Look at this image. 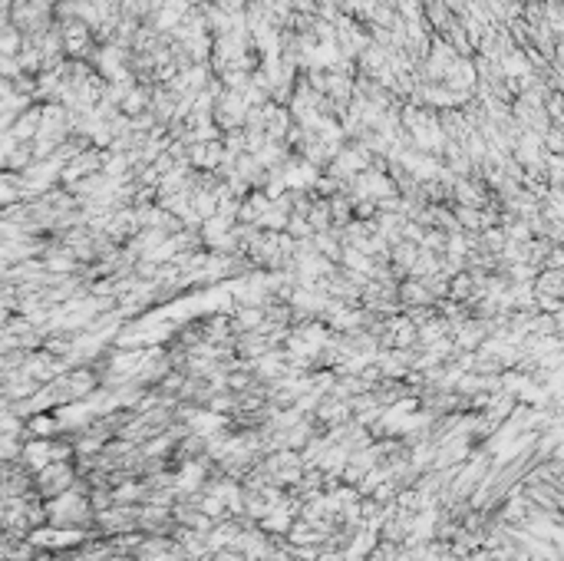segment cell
I'll return each mask as SVG.
<instances>
[{"mask_svg":"<svg viewBox=\"0 0 564 561\" xmlns=\"http://www.w3.org/2000/svg\"><path fill=\"white\" fill-rule=\"evenodd\" d=\"M73 469L66 462H50L47 469H40V489L47 495H59L63 489H70Z\"/></svg>","mask_w":564,"mask_h":561,"instance_id":"cell-1","label":"cell"},{"mask_svg":"<svg viewBox=\"0 0 564 561\" xmlns=\"http://www.w3.org/2000/svg\"><path fill=\"white\" fill-rule=\"evenodd\" d=\"M50 515H53V522H82L89 515V509L82 505V499L76 492H63V499L50 509Z\"/></svg>","mask_w":564,"mask_h":561,"instance_id":"cell-2","label":"cell"},{"mask_svg":"<svg viewBox=\"0 0 564 561\" xmlns=\"http://www.w3.org/2000/svg\"><path fill=\"white\" fill-rule=\"evenodd\" d=\"M396 294L403 297V304H406V307H433V294L426 291L423 280H416V278L406 280V284H403Z\"/></svg>","mask_w":564,"mask_h":561,"instance_id":"cell-3","label":"cell"},{"mask_svg":"<svg viewBox=\"0 0 564 561\" xmlns=\"http://www.w3.org/2000/svg\"><path fill=\"white\" fill-rule=\"evenodd\" d=\"M564 274L558 268H544L538 271V278H535V287L531 291L535 294H548V297H561V287H564Z\"/></svg>","mask_w":564,"mask_h":561,"instance_id":"cell-4","label":"cell"},{"mask_svg":"<svg viewBox=\"0 0 564 561\" xmlns=\"http://www.w3.org/2000/svg\"><path fill=\"white\" fill-rule=\"evenodd\" d=\"M201 479H205V466H201V462H188V466L182 469V476L175 479V489L178 492H195L201 485Z\"/></svg>","mask_w":564,"mask_h":561,"instance_id":"cell-5","label":"cell"},{"mask_svg":"<svg viewBox=\"0 0 564 561\" xmlns=\"http://www.w3.org/2000/svg\"><path fill=\"white\" fill-rule=\"evenodd\" d=\"M34 541H43L50 548H66L70 541H80V532H40L34 535Z\"/></svg>","mask_w":564,"mask_h":561,"instance_id":"cell-6","label":"cell"},{"mask_svg":"<svg viewBox=\"0 0 564 561\" xmlns=\"http://www.w3.org/2000/svg\"><path fill=\"white\" fill-rule=\"evenodd\" d=\"M505 66H508V76H521V73L528 70V66H525V59L518 57V53H515V57H508V59H505Z\"/></svg>","mask_w":564,"mask_h":561,"instance_id":"cell-7","label":"cell"},{"mask_svg":"<svg viewBox=\"0 0 564 561\" xmlns=\"http://www.w3.org/2000/svg\"><path fill=\"white\" fill-rule=\"evenodd\" d=\"M548 149H551V155L561 149V136H558V129H551V132H548Z\"/></svg>","mask_w":564,"mask_h":561,"instance_id":"cell-8","label":"cell"},{"mask_svg":"<svg viewBox=\"0 0 564 561\" xmlns=\"http://www.w3.org/2000/svg\"><path fill=\"white\" fill-rule=\"evenodd\" d=\"M215 561H245V558H238V555H231V551H222V558H215Z\"/></svg>","mask_w":564,"mask_h":561,"instance_id":"cell-9","label":"cell"}]
</instances>
